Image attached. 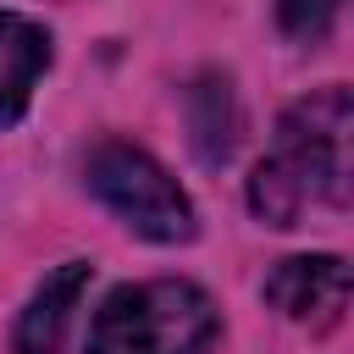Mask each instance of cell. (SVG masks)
<instances>
[{"label":"cell","instance_id":"cell-7","mask_svg":"<svg viewBox=\"0 0 354 354\" xmlns=\"http://www.w3.org/2000/svg\"><path fill=\"white\" fill-rule=\"evenodd\" d=\"M188 127H194V149L199 160L221 166L238 144V111H232V83L221 72H205L188 88Z\"/></svg>","mask_w":354,"mask_h":354},{"label":"cell","instance_id":"cell-4","mask_svg":"<svg viewBox=\"0 0 354 354\" xmlns=\"http://www.w3.org/2000/svg\"><path fill=\"white\" fill-rule=\"evenodd\" d=\"M260 293L293 326L332 332L343 321V310H348V266L337 254H293V260L271 266V277H266Z\"/></svg>","mask_w":354,"mask_h":354},{"label":"cell","instance_id":"cell-1","mask_svg":"<svg viewBox=\"0 0 354 354\" xmlns=\"http://www.w3.org/2000/svg\"><path fill=\"white\" fill-rule=\"evenodd\" d=\"M348 88H321L282 111L271 155L249 171V210L266 227H293L304 205L348 199Z\"/></svg>","mask_w":354,"mask_h":354},{"label":"cell","instance_id":"cell-6","mask_svg":"<svg viewBox=\"0 0 354 354\" xmlns=\"http://www.w3.org/2000/svg\"><path fill=\"white\" fill-rule=\"evenodd\" d=\"M50 72V33L22 11H0V127L28 116L39 77Z\"/></svg>","mask_w":354,"mask_h":354},{"label":"cell","instance_id":"cell-2","mask_svg":"<svg viewBox=\"0 0 354 354\" xmlns=\"http://www.w3.org/2000/svg\"><path fill=\"white\" fill-rule=\"evenodd\" d=\"M221 332V315L199 282L155 277L122 282L88 321L83 354H205Z\"/></svg>","mask_w":354,"mask_h":354},{"label":"cell","instance_id":"cell-8","mask_svg":"<svg viewBox=\"0 0 354 354\" xmlns=\"http://www.w3.org/2000/svg\"><path fill=\"white\" fill-rule=\"evenodd\" d=\"M337 11H343V0H277V22H282V33L299 39V44L326 39L332 22H337Z\"/></svg>","mask_w":354,"mask_h":354},{"label":"cell","instance_id":"cell-3","mask_svg":"<svg viewBox=\"0 0 354 354\" xmlns=\"http://www.w3.org/2000/svg\"><path fill=\"white\" fill-rule=\"evenodd\" d=\"M83 177H88V194L116 221H127L138 238H149V243H188L194 238V205L149 149L105 138L88 149Z\"/></svg>","mask_w":354,"mask_h":354},{"label":"cell","instance_id":"cell-5","mask_svg":"<svg viewBox=\"0 0 354 354\" xmlns=\"http://www.w3.org/2000/svg\"><path fill=\"white\" fill-rule=\"evenodd\" d=\"M88 277H94V266H88V260H66V266H55V271L33 288L28 310L17 315L11 354H61L66 326H72V310H77V299H83Z\"/></svg>","mask_w":354,"mask_h":354}]
</instances>
